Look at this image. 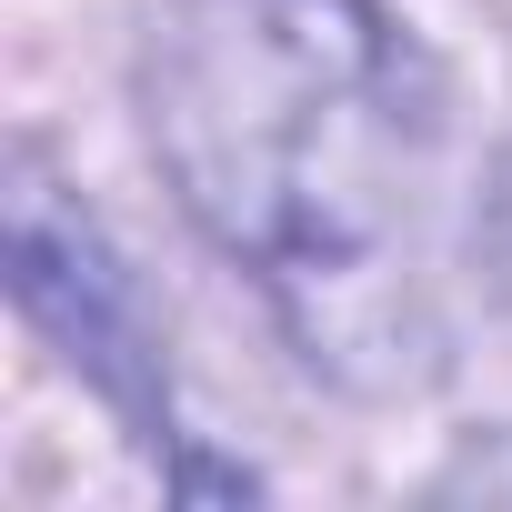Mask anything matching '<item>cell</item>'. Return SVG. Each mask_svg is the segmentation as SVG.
Returning a JSON list of instances; mask_svg holds the SVG:
<instances>
[{"label":"cell","mask_w":512,"mask_h":512,"mask_svg":"<svg viewBox=\"0 0 512 512\" xmlns=\"http://www.w3.org/2000/svg\"><path fill=\"white\" fill-rule=\"evenodd\" d=\"M151 131L191 221L312 362L402 382L442 282V91L372 0H181Z\"/></svg>","instance_id":"cell-1"},{"label":"cell","mask_w":512,"mask_h":512,"mask_svg":"<svg viewBox=\"0 0 512 512\" xmlns=\"http://www.w3.org/2000/svg\"><path fill=\"white\" fill-rule=\"evenodd\" d=\"M11 282H21V302L71 342V362H91L101 372V392L111 402H131L141 422H151V362H141V322L121 312V292H111V272L91 262V241H81V221H61L51 211V191L21 171V191H11Z\"/></svg>","instance_id":"cell-2"}]
</instances>
